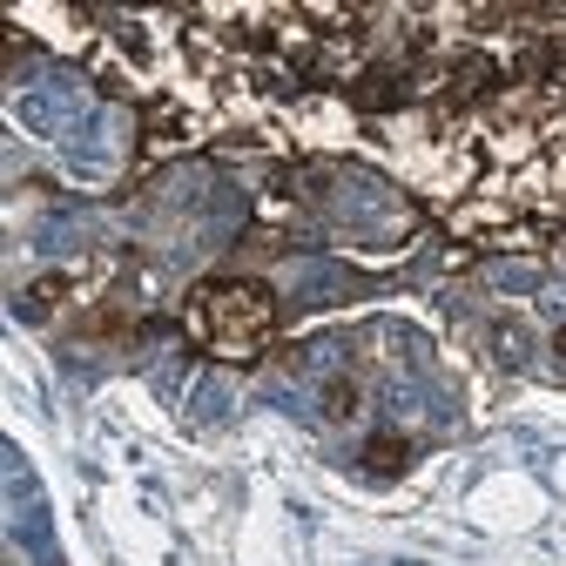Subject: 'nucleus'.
I'll list each match as a JSON object with an SVG mask.
<instances>
[{
    "instance_id": "3",
    "label": "nucleus",
    "mask_w": 566,
    "mask_h": 566,
    "mask_svg": "<svg viewBox=\"0 0 566 566\" xmlns=\"http://www.w3.org/2000/svg\"><path fill=\"white\" fill-rule=\"evenodd\" d=\"M358 88H365V95H358L365 108H391V102H398V75H385V67H371Z\"/></svg>"
},
{
    "instance_id": "1",
    "label": "nucleus",
    "mask_w": 566,
    "mask_h": 566,
    "mask_svg": "<svg viewBox=\"0 0 566 566\" xmlns=\"http://www.w3.org/2000/svg\"><path fill=\"white\" fill-rule=\"evenodd\" d=\"M189 337L209 350V358L250 365L276 337V304L250 276H209L202 291H189Z\"/></svg>"
},
{
    "instance_id": "5",
    "label": "nucleus",
    "mask_w": 566,
    "mask_h": 566,
    "mask_svg": "<svg viewBox=\"0 0 566 566\" xmlns=\"http://www.w3.org/2000/svg\"><path fill=\"white\" fill-rule=\"evenodd\" d=\"M559 358H566V331H559Z\"/></svg>"
},
{
    "instance_id": "4",
    "label": "nucleus",
    "mask_w": 566,
    "mask_h": 566,
    "mask_svg": "<svg viewBox=\"0 0 566 566\" xmlns=\"http://www.w3.org/2000/svg\"><path fill=\"white\" fill-rule=\"evenodd\" d=\"M350 405H358V385H350V378H331V385H324V411H331V418H350Z\"/></svg>"
},
{
    "instance_id": "2",
    "label": "nucleus",
    "mask_w": 566,
    "mask_h": 566,
    "mask_svg": "<svg viewBox=\"0 0 566 566\" xmlns=\"http://www.w3.org/2000/svg\"><path fill=\"white\" fill-rule=\"evenodd\" d=\"M365 465H371V472H378V479H398V472H405V465H411V446H405V439H391V432H385V439H371V446H365Z\"/></svg>"
}]
</instances>
